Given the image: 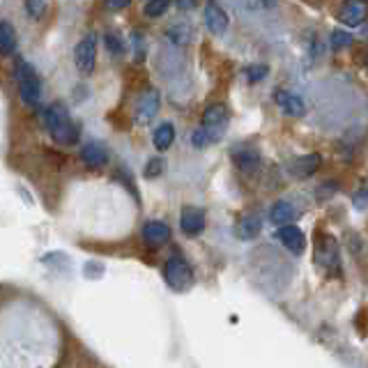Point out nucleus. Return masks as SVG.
Returning <instances> with one entry per match:
<instances>
[{
    "label": "nucleus",
    "mask_w": 368,
    "mask_h": 368,
    "mask_svg": "<svg viewBox=\"0 0 368 368\" xmlns=\"http://www.w3.org/2000/svg\"><path fill=\"white\" fill-rule=\"evenodd\" d=\"M44 122H47L49 134L63 145H72L79 138V127L72 122L70 111L63 102H54L51 106L44 111Z\"/></svg>",
    "instance_id": "nucleus-1"
},
{
    "label": "nucleus",
    "mask_w": 368,
    "mask_h": 368,
    "mask_svg": "<svg viewBox=\"0 0 368 368\" xmlns=\"http://www.w3.org/2000/svg\"><path fill=\"white\" fill-rule=\"evenodd\" d=\"M161 276H163V281L168 283V288H173L175 292H184L193 285L191 265L184 258H179V255H173V258L163 262Z\"/></svg>",
    "instance_id": "nucleus-2"
},
{
    "label": "nucleus",
    "mask_w": 368,
    "mask_h": 368,
    "mask_svg": "<svg viewBox=\"0 0 368 368\" xmlns=\"http://www.w3.org/2000/svg\"><path fill=\"white\" fill-rule=\"evenodd\" d=\"M17 81H19V95L28 106H40L42 102V81L37 72L28 63H17Z\"/></svg>",
    "instance_id": "nucleus-3"
},
{
    "label": "nucleus",
    "mask_w": 368,
    "mask_h": 368,
    "mask_svg": "<svg viewBox=\"0 0 368 368\" xmlns=\"http://www.w3.org/2000/svg\"><path fill=\"white\" fill-rule=\"evenodd\" d=\"M97 40L95 35H86L83 40L77 44V49H74V65H77V70L81 74H93L95 72V65H97Z\"/></svg>",
    "instance_id": "nucleus-4"
},
{
    "label": "nucleus",
    "mask_w": 368,
    "mask_h": 368,
    "mask_svg": "<svg viewBox=\"0 0 368 368\" xmlns=\"http://www.w3.org/2000/svg\"><path fill=\"white\" fill-rule=\"evenodd\" d=\"M228 122H230V111L223 104H212L209 109H205V113L200 118V125L212 129L214 134H219V136H223V131L228 129Z\"/></svg>",
    "instance_id": "nucleus-5"
},
{
    "label": "nucleus",
    "mask_w": 368,
    "mask_h": 368,
    "mask_svg": "<svg viewBox=\"0 0 368 368\" xmlns=\"http://www.w3.org/2000/svg\"><path fill=\"white\" fill-rule=\"evenodd\" d=\"M366 0H345L339 10V21L348 28H359L366 21Z\"/></svg>",
    "instance_id": "nucleus-6"
},
{
    "label": "nucleus",
    "mask_w": 368,
    "mask_h": 368,
    "mask_svg": "<svg viewBox=\"0 0 368 368\" xmlns=\"http://www.w3.org/2000/svg\"><path fill=\"white\" fill-rule=\"evenodd\" d=\"M276 239L288 249L290 253H304L306 249V237L304 232L299 230L297 226H292V223H285V226H279V230H276Z\"/></svg>",
    "instance_id": "nucleus-7"
},
{
    "label": "nucleus",
    "mask_w": 368,
    "mask_h": 368,
    "mask_svg": "<svg viewBox=\"0 0 368 368\" xmlns=\"http://www.w3.org/2000/svg\"><path fill=\"white\" fill-rule=\"evenodd\" d=\"M274 102L288 118H304L306 115V104L299 95L288 93V90H276Z\"/></svg>",
    "instance_id": "nucleus-8"
},
{
    "label": "nucleus",
    "mask_w": 368,
    "mask_h": 368,
    "mask_svg": "<svg viewBox=\"0 0 368 368\" xmlns=\"http://www.w3.org/2000/svg\"><path fill=\"white\" fill-rule=\"evenodd\" d=\"M161 106V97L157 90H147V93L141 95V99L136 104V120L141 125H147L157 113H159Z\"/></svg>",
    "instance_id": "nucleus-9"
},
{
    "label": "nucleus",
    "mask_w": 368,
    "mask_h": 368,
    "mask_svg": "<svg viewBox=\"0 0 368 368\" xmlns=\"http://www.w3.org/2000/svg\"><path fill=\"white\" fill-rule=\"evenodd\" d=\"M179 228L189 237L200 235L205 230V212L200 207H184L182 216H179Z\"/></svg>",
    "instance_id": "nucleus-10"
},
{
    "label": "nucleus",
    "mask_w": 368,
    "mask_h": 368,
    "mask_svg": "<svg viewBox=\"0 0 368 368\" xmlns=\"http://www.w3.org/2000/svg\"><path fill=\"white\" fill-rule=\"evenodd\" d=\"M228 14L221 10L219 5L214 3V0H209L205 5V26L212 35H226L228 30Z\"/></svg>",
    "instance_id": "nucleus-11"
},
{
    "label": "nucleus",
    "mask_w": 368,
    "mask_h": 368,
    "mask_svg": "<svg viewBox=\"0 0 368 368\" xmlns=\"http://www.w3.org/2000/svg\"><path fill=\"white\" fill-rule=\"evenodd\" d=\"M232 163L242 173H253L260 166V152L251 145H239L232 150Z\"/></svg>",
    "instance_id": "nucleus-12"
},
{
    "label": "nucleus",
    "mask_w": 368,
    "mask_h": 368,
    "mask_svg": "<svg viewBox=\"0 0 368 368\" xmlns=\"http://www.w3.org/2000/svg\"><path fill=\"white\" fill-rule=\"evenodd\" d=\"M320 163H322V157L313 152V154H304V157L292 159L288 168L295 177H311L313 173L320 168Z\"/></svg>",
    "instance_id": "nucleus-13"
},
{
    "label": "nucleus",
    "mask_w": 368,
    "mask_h": 368,
    "mask_svg": "<svg viewBox=\"0 0 368 368\" xmlns=\"http://www.w3.org/2000/svg\"><path fill=\"white\" fill-rule=\"evenodd\" d=\"M81 159H83L86 166L90 168H102L109 163V150L102 145V143H88L81 150Z\"/></svg>",
    "instance_id": "nucleus-14"
},
{
    "label": "nucleus",
    "mask_w": 368,
    "mask_h": 368,
    "mask_svg": "<svg viewBox=\"0 0 368 368\" xmlns=\"http://www.w3.org/2000/svg\"><path fill=\"white\" fill-rule=\"evenodd\" d=\"M143 239H145L150 246H161L170 239V228L163 221H157V219L147 221L145 226H143Z\"/></svg>",
    "instance_id": "nucleus-15"
},
{
    "label": "nucleus",
    "mask_w": 368,
    "mask_h": 368,
    "mask_svg": "<svg viewBox=\"0 0 368 368\" xmlns=\"http://www.w3.org/2000/svg\"><path fill=\"white\" fill-rule=\"evenodd\" d=\"M260 230H262V219L258 214H246L235 223L237 239H253V237H258Z\"/></svg>",
    "instance_id": "nucleus-16"
},
{
    "label": "nucleus",
    "mask_w": 368,
    "mask_h": 368,
    "mask_svg": "<svg viewBox=\"0 0 368 368\" xmlns=\"http://www.w3.org/2000/svg\"><path fill=\"white\" fill-rule=\"evenodd\" d=\"M295 216H297V209L288 200L274 202L272 209H269V221H272L274 226H285V223H292V221H295Z\"/></svg>",
    "instance_id": "nucleus-17"
},
{
    "label": "nucleus",
    "mask_w": 368,
    "mask_h": 368,
    "mask_svg": "<svg viewBox=\"0 0 368 368\" xmlns=\"http://www.w3.org/2000/svg\"><path fill=\"white\" fill-rule=\"evenodd\" d=\"M318 262H322L327 269H339L341 265H339V249H336V242L332 237H322V242H320V246H318Z\"/></svg>",
    "instance_id": "nucleus-18"
},
{
    "label": "nucleus",
    "mask_w": 368,
    "mask_h": 368,
    "mask_svg": "<svg viewBox=\"0 0 368 368\" xmlns=\"http://www.w3.org/2000/svg\"><path fill=\"white\" fill-rule=\"evenodd\" d=\"M152 143L159 152H166L173 143H175V127H173V122H161L159 127H157L152 134Z\"/></svg>",
    "instance_id": "nucleus-19"
},
{
    "label": "nucleus",
    "mask_w": 368,
    "mask_h": 368,
    "mask_svg": "<svg viewBox=\"0 0 368 368\" xmlns=\"http://www.w3.org/2000/svg\"><path fill=\"white\" fill-rule=\"evenodd\" d=\"M17 51V33L12 24L0 21V56H12Z\"/></svg>",
    "instance_id": "nucleus-20"
},
{
    "label": "nucleus",
    "mask_w": 368,
    "mask_h": 368,
    "mask_svg": "<svg viewBox=\"0 0 368 368\" xmlns=\"http://www.w3.org/2000/svg\"><path fill=\"white\" fill-rule=\"evenodd\" d=\"M193 28L189 26V24H175V26H170L168 30H166V37L173 42V44H179V47H184V44H191L193 42Z\"/></svg>",
    "instance_id": "nucleus-21"
},
{
    "label": "nucleus",
    "mask_w": 368,
    "mask_h": 368,
    "mask_svg": "<svg viewBox=\"0 0 368 368\" xmlns=\"http://www.w3.org/2000/svg\"><path fill=\"white\" fill-rule=\"evenodd\" d=\"M219 141H221L219 134H214L212 129H207V127H202V125L191 134V145L198 147V150H205V147L214 145V143H219Z\"/></svg>",
    "instance_id": "nucleus-22"
},
{
    "label": "nucleus",
    "mask_w": 368,
    "mask_h": 368,
    "mask_svg": "<svg viewBox=\"0 0 368 368\" xmlns=\"http://www.w3.org/2000/svg\"><path fill=\"white\" fill-rule=\"evenodd\" d=\"M170 3H173V0H150L143 12H145V17H150V19H159L161 14L168 12Z\"/></svg>",
    "instance_id": "nucleus-23"
},
{
    "label": "nucleus",
    "mask_w": 368,
    "mask_h": 368,
    "mask_svg": "<svg viewBox=\"0 0 368 368\" xmlns=\"http://www.w3.org/2000/svg\"><path fill=\"white\" fill-rule=\"evenodd\" d=\"M49 3H51V0H26V12H28V17L42 19L44 14H47V10H49Z\"/></svg>",
    "instance_id": "nucleus-24"
},
{
    "label": "nucleus",
    "mask_w": 368,
    "mask_h": 368,
    "mask_svg": "<svg viewBox=\"0 0 368 368\" xmlns=\"http://www.w3.org/2000/svg\"><path fill=\"white\" fill-rule=\"evenodd\" d=\"M244 74H246V79H249V83H260V81L267 79L269 67L267 65H251V67H246Z\"/></svg>",
    "instance_id": "nucleus-25"
},
{
    "label": "nucleus",
    "mask_w": 368,
    "mask_h": 368,
    "mask_svg": "<svg viewBox=\"0 0 368 368\" xmlns=\"http://www.w3.org/2000/svg\"><path fill=\"white\" fill-rule=\"evenodd\" d=\"M355 44V37L343 33V30H334L332 33V47L334 49H345V47H352Z\"/></svg>",
    "instance_id": "nucleus-26"
},
{
    "label": "nucleus",
    "mask_w": 368,
    "mask_h": 368,
    "mask_svg": "<svg viewBox=\"0 0 368 368\" xmlns=\"http://www.w3.org/2000/svg\"><path fill=\"white\" fill-rule=\"evenodd\" d=\"M161 170H163V161L159 157H154V159H150L145 163V177H159Z\"/></svg>",
    "instance_id": "nucleus-27"
},
{
    "label": "nucleus",
    "mask_w": 368,
    "mask_h": 368,
    "mask_svg": "<svg viewBox=\"0 0 368 368\" xmlns=\"http://www.w3.org/2000/svg\"><path fill=\"white\" fill-rule=\"evenodd\" d=\"M104 40H106V49L111 51V54H115V56L122 54V42H120V37H118V35L109 33L106 37H104Z\"/></svg>",
    "instance_id": "nucleus-28"
},
{
    "label": "nucleus",
    "mask_w": 368,
    "mask_h": 368,
    "mask_svg": "<svg viewBox=\"0 0 368 368\" xmlns=\"http://www.w3.org/2000/svg\"><path fill=\"white\" fill-rule=\"evenodd\" d=\"M251 10H272L276 5V0H246Z\"/></svg>",
    "instance_id": "nucleus-29"
},
{
    "label": "nucleus",
    "mask_w": 368,
    "mask_h": 368,
    "mask_svg": "<svg viewBox=\"0 0 368 368\" xmlns=\"http://www.w3.org/2000/svg\"><path fill=\"white\" fill-rule=\"evenodd\" d=\"M352 205H355L357 209H366V189L364 186L355 193V196H352Z\"/></svg>",
    "instance_id": "nucleus-30"
},
{
    "label": "nucleus",
    "mask_w": 368,
    "mask_h": 368,
    "mask_svg": "<svg viewBox=\"0 0 368 368\" xmlns=\"http://www.w3.org/2000/svg\"><path fill=\"white\" fill-rule=\"evenodd\" d=\"M106 10H125V7L131 5V0H104Z\"/></svg>",
    "instance_id": "nucleus-31"
},
{
    "label": "nucleus",
    "mask_w": 368,
    "mask_h": 368,
    "mask_svg": "<svg viewBox=\"0 0 368 368\" xmlns=\"http://www.w3.org/2000/svg\"><path fill=\"white\" fill-rule=\"evenodd\" d=\"M175 5L179 10H193V7H196V0H175Z\"/></svg>",
    "instance_id": "nucleus-32"
}]
</instances>
